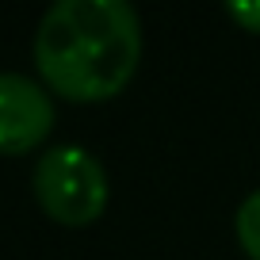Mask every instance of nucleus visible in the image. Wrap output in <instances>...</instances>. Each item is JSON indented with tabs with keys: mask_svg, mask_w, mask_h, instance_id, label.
I'll list each match as a JSON object with an SVG mask.
<instances>
[{
	"mask_svg": "<svg viewBox=\"0 0 260 260\" xmlns=\"http://www.w3.org/2000/svg\"><path fill=\"white\" fill-rule=\"evenodd\" d=\"M234 234H237V241H241V249L249 252L252 260H260V187L241 199V207H237V214H234Z\"/></svg>",
	"mask_w": 260,
	"mask_h": 260,
	"instance_id": "obj_4",
	"label": "nucleus"
},
{
	"mask_svg": "<svg viewBox=\"0 0 260 260\" xmlns=\"http://www.w3.org/2000/svg\"><path fill=\"white\" fill-rule=\"evenodd\" d=\"M142 61V23L126 0H57L35 31V65L50 92L77 104L119 96Z\"/></svg>",
	"mask_w": 260,
	"mask_h": 260,
	"instance_id": "obj_1",
	"label": "nucleus"
},
{
	"mask_svg": "<svg viewBox=\"0 0 260 260\" xmlns=\"http://www.w3.org/2000/svg\"><path fill=\"white\" fill-rule=\"evenodd\" d=\"M35 199L61 226H92L107 211V172L84 146H54L35 165Z\"/></svg>",
	"mask_w": 260,
	"mask_h": 260,
	"instance_id": "obj_2",
	"label": "nucleus"
},
{
	"mask_svg": "<svg viewBox=\"0 0 260 260\" xmlns=\"http://www.w3.org/2000/svg\"><path fill=\"white\" fill-rule=\"evenodd\" d=\"M226 12H230V19H234V23L245 27V31L260 35V0H256V4H252V0H230Z\"/></svg>",
	"mask_w": 260,
	"mask_h": 260,
	"instance_id": "obj_5",
	"label": "nucleus"
},
{
	"mask_svg": "<svg viewBox=\"0 0 260 260\" xmlns=\"http://www.w3.org/2000/svg\"><path fill=\"white\" fill-rule=\"evenodd\" d=\"M54 130V100L23 73H0V157L42 146Z\"/></svg>",
	"mask_w": 260,
	"mask_h": 260,
	"instance_id": "obj_3",
	"label": "nucleus"
}]
</instances>
